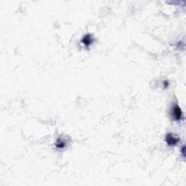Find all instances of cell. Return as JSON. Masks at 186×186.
Wrapping results in <instances>:
<instances>
[{"mask_svg":"<svg viewBox=\"0 0 186 186\" xmlns=\"http://www.w3.org/2000/svg\"><path fill=\"white\" fill-rule=\"evenodd\" d=\"M172 116L174 120L180 121L183 116V113H182L181 108H180L177 105H175L173 106L172 109Z\"/></svg>","mask_w":186,"mask_h":186,"instance_id":"obj_1","label":"cell"},{"mask_svg":"<svg viewBox=\"0 0 186 186\" xmlns=\"http://www.w3.org/2000/svg\"><path fill=\"white\" fill-rule=\"evenodd\" d=\"M166 142H167L168 145L175 146L177 144L178 142H179V138L175 137L172 134L169 133L166 136Z\"/></svg>","mask_w":186,"mask_h":186,"instance_id":"obj_2","label":"cell"},{"mask_svg":"<svg viewBox=\"0 0 186 186\" xmlns=\"http://www.w3.org/2000/svg\"><path fill=\"white\" fill-rule=\"evenodd\" d=\"M82 42L85 46H89L90 45H91L93 42L92 37V36L90 35V34H87V35H85L84 37L82 38Z\"/></svg>","mask_w":186,"mask_h":186,"instance_id":"obj_3","label":"cell"},{"mask_svg":"<svg viewBox=\"0 0 186 186\" xmlns=\"http://www.w3.org/2000/svg\"><path fill=\"white\" fill-rule=\"evenodd\" d=\"M66 143L64 140H62L60 139H58L57 140V143H55V145H56V148H59V149H62L66 146Z\"/></svg>","mask_w":186,"mask_h":186,"instance_id":"obj_4","label":"cell"},{"mask_svg":"<svg viewBox=\"0 0 186 186\" xmlns=\"http://www.w3.org/2000/svg\"><path fill=\"white\" fill-rule=\"evenodd\" d=\"M169 82H167V81H164V87H165V88H167V87H169Z\"/></svg>","mask_w":186,"mask_h":186,"instance_id":"obj_5","label":"cell"}]
</instances>
